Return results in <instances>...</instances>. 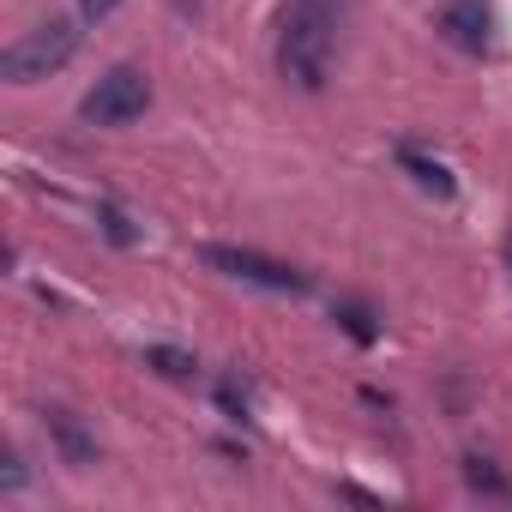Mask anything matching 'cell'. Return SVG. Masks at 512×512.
I'll return each instance as SVG.
<instances>
[{
	"instance_id": "cell-1",
	"label": "cell",
	"mask_w": 512,
	"mask_h": 512,
	"mask_svg": "<svg viewBox=\"0 0 512 512\" xmlns=\"http://www.w3.org/2000/svg\"><path fill=\"white\" fill-rule=\"evenodd\" d=\"M338 55V0H290L278 31V73L296 91H326Z\"/></svg>"
},
{
	"instance_id": "cell-2",
	"label": "cell",
	"mask_w": 512,
	"mask_h": 512,
	"mask_svg": "<svg viewBox=\"0 0 512 512\" xmlns=\"http://www.w3.org/2000/svg\"><path fill=\"white\" fill-rule=\"evenodd\" d=\"M73 55H79V25L73 19H49V25L25 31L7 55H0V73H7V85H37V79L61 73Z\"/></svg>"
},
{
	"instance_id": "cell-3",
	"label": "cell",
	"mask_w": 512,
	"mask_h": 512,
	"mask_svg": "<svg viewBox=\"0 0 512 512\" xmlns=\"http://www.w3.org/2000/svg\"><path fill=\"white\" fill-rule=\"evenodd\" d=\"M199 266L235 278V284H253V290H272V296H308V272L272 260V253H253V247H223V241H205L199 247Z\"/></svg>"
},
{
	"instance_id": "cell-4",
	"label": "cell",
	"mask_w": 512,
	"mask_h": 512,
	"mask_svg": "<svg viewBox=\"0 0 512 512\" xmlns=\"http://www.w3.org/2000/svg\"><path fill=\"white\" fill-rule=\"evenodd\" d=\"M151 109V79L139 73V67H109L91 91H85V103H79V115L91 121V127H127V121H139Z\"/></svg>"
},
{
	"instance_id": "cell-5",
	"label": "cell",
	"mask_w": 512,
	"mask_h": 512,
	"mask_svg": "<svg viewBox=\"0 0 512 512\" xmlns=\"http://www.w3.org/2000/svg\"><path fill=\"white\" fill-rule=\"evenodd\" d=\"M488 0H440V31H446V43L452 49H464V55H482L488 49Z\"/></svg>"
},
{
	"instance_id": "cell-6",
	"label": "cell",
	"mask_w": 512,
	"mask_h": 512,
	"mask_svg": "<svg viewBox=\"0 0 512 512\" xmlns=\"http://www.w3.org/2000/svg\"><path fill=\"white\" fill-rule=\"evenodd\" d=\"M43 428H49L55 452H61L73 470H91V464H97V434H91L73 410H43Z\"/></svg>"
},
{
	"instance_id": "cell-7",
	"label": "cell",
	"mask_w": 512,
	"mask_h": 512,
	"mask_svg": "<svg viewBox=\"0 0 512 512\" xmlns=\"http://www.w3.org/2000/svg\"><path fill=\"white\" fill-rule=\"evenodd\" d=\"M398 163H404V169L416 175V187H428V193H440V199L452 193V169H446L440 157H422L416 145H398Z\"/></svg>"
},
{
	"instance_id": "cell-8",
	"label": "cell",
	"mask_w": 512,
	"mask_h": 512,
	"mask_svg": "<svg viewBox=\"0 0 512 512\" xmlns=\"http://www.w3.org/2000/svg\"><path fill=\"white\" fill-rule=\"evenodd\" d=\"M338 326H344L356 344H374V338H380V326H374V314H368L362 302H344V308H338Z\"/></svg>"
},
{
	"instance_id": "cell-9",
	"label": "cell",
	"mask_w": 512,
	"mask_h": 512,
	"mask_svg": "<svg viewBox=\"0 0 512 512\" xmlns=\"http://www.w3.org/2000/svg\"><path fill=\"white\" fill-rule=\"evenodd\" d=\"M145 362H151L157 374H169V380H193V356H181V350H169V344L145 350Z\"/></svg>"
},
{
	"instance_id": "cell-10",
	"label": "cell",
	"mask_w": 512,
	"mask_h": 512,
	"mask_svg": "<svg viewBox=\"0 0 512 512\" xmlns=\"http://www.w3.org/2000/svg\"><path fill=\"white\" fill-rule=\"evenodd\" d=\"M464 482L482 488V494H500V470H494L488 458H464Z\"/></svg>"
},
{
	"instance_id": "cell-11",
	"label": "cell",
	"mask_w": 512,
	"mask_h": 512,
	"mask_svg": "<svg viewBox=\"0 0 512 512\" xmlns=\"http://www.w3.org/2000/svg\"><path fill=\"white\" fill-rule=\"evenodd\" d=\"M103 229H109V241H121V247L133 241V229H127V217H121L115 205H103Z\"/></svg>"
},
{
	"instance_id": "cell-12",
	"label": "cell",
	"mask_w": 512,
	"mask_h": 512,
	"mask_svg": "<svg viewBox=\"0 0 512 512\" xmlns=\"http://www.w3.org/2000/svg\"><path fill=\"white\" fill-rule=\"evenodd\" d=\"M217 404H223V410H229V416H235V422H241V416H247V398H241V392H235V386H229V380H223V386H217Z\"/></svg>"
},
{
	"instance_id": "cell-13",
	"label": "cell",
	"mask_w": 512,
	"mask_h": 512,
	"mask_svg": "<svg viewBox=\"0 0 512 512\" xmlns=\"http://www.w3.org/2000/svg\"><path fill=\"white\" fill-rule=\"evenodd\" d=\"M115 7H121V0H79V13H85V19H109Z\"/></svg>"
},
{
	"instance_id": "cell-14",
	"label": "cell",
	"mask_w": 512,
	"mask_h": 512,
	"mask_svg": "<svg viewBox=\"0 0 512 512\" xmlns=\"http://www.w3.org/2000/svg\"><path fill=\"white\" fill-rule=\"evenodd\" d=\"M506 266H512V235H506Z\"/></svg>"
}]
</instances>
